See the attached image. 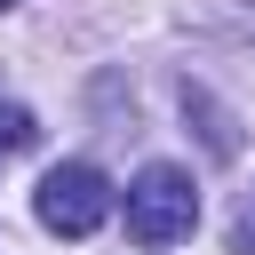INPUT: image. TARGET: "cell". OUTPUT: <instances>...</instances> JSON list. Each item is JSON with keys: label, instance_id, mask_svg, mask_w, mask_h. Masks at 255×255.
Returning a JSON list of instances; mask_svg holds the SVG:
<instances>
[{"label": "cell", "instance_id": "obj_3", "mask_svg": "<svg viewBox=\"0 0 255 255\" xmlns=\"http://www.w3.org/2000/svg\"><path fill=\"white\" fill-rule=\"evenodd\" d=\"M32 143H40L32 112H24V104H0V151H32Z\"/></svg>", "mask_w": 255, "mask_h": 255}, {"label": "cell", "instance_id": "obj_2", "mask_svg": "<svg viewBox=\"0 0 255 255\" xmlns=\"http://www.w3.org/2000/svg\"><path fill=\"white\" fill-rule=\"evenodd\" d=\"M32 215H40L56 239H88V231H104V223H112V183H104V167H88V159L48 167L40 191H32Z\"/></svg>", "mask_w": 255, "mask_h": 255}, {"label": "cell", "instance_id": "obj_4", "mask_svg": "<svg viewBox=\"0 0 255 255\" xmlns=\"http://www.w3.org/2000/svg\"><path fill=\"white\" fill-rule=\"evenodd\" d=\"M231 247H239V255H247V247H255V199H247V207H239V223H231Z\"/></svg>", "mask_w": 255, "mask_h": 255}, {"label": "cell", "instance_id": "obj_5", "mask_svg": "<svg viewBox=\"0 0 255 255\" xmlns=\"http://www.w3.org/2000/svg\"><path fill=\"white\" fill-rule=\"evenodd\" d=\"M0 8H16V0H0Z\"/></svg>", "mask_w": 255, "mask_h": 255}, {"label": "cell", "instance_id": "obj_1", "mask_svg": "<svg viewBox=\"0 0 255 255\" xmlns=\"http://www.w3.org/2000/svg\"><path fill=\"white\" fill-rule=\"evenodd\" d=\"M199 231V183L167 159H151L135 183H128V239L135 247H175Z\"/></svg>", "mask_w": 255, "mask_h": 255}]
</instances>
